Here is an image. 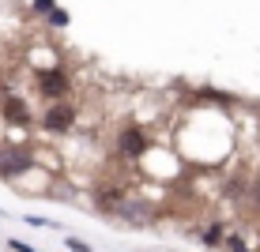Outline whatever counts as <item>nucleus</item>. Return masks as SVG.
<instances>
[{"label": "nucleus", "instance_id": "9d476101", "mask_svg": "<svg viewBox=\"0 0 260 252\" xmlns=\"http://www.w3.org/2000/svg\"><path fill=\"white\" fill-rule=\"evenodd\" d=\"M256 200H260V185H256Z\"/></svg>", "mask_w": 260, "mask_h": 252}, {"label": "nucleus", "instance_id": "6e6552de", "mask_svg": "<svg viewBox=\"0 0 260 252\" xmlns=\"http://www.w3.org/2000/svg\"><path fill=\"white\" fill-rule=\"evenodd\" d=\"M53 8H57V4H53V0H34V12H38V15H49Z\"/></svg>", "mask_w": 260, "mask_h": 252}, {"label": "nucleus", "instance_id": "f03ea898", "mask_svg": "<svg viewBox=\"0 0 260 252\" xmlns=\"http://www.w3.org/2000/svg\"><path fill=\"white\" fill-rule=\"evenodd\" d=\"M113 211L121 214L124 222H132V226H143V222H151V207L143 200H117V207Z\"/></svg>", "mask_w": 260, "mask_h": 252}, {"label": "nucleus", "instance_id": "423d86ee", "mask_svg": "<svg viewBox=\"0 0 260 252\" xmlns=\"http://www.w3.org/2000/svg\"><path fill=\"white\" fill-rule=\"evenodd\" d=\"M4 117L12 124H26L30 121V110H26V102H19V98H8L4 102Z\"/></svg>", "mask_w": 260, "mask_h": 252}, {"label": "nucleus", "instance_id": "f257e3e1", "mask_svg": "<svg viewBox=\"0 0 260 252\" xmlns=\"http://www.w3.org/2000/svg\"><path fill=\"white\" fill-rule=\"evenodd\" d=\"M30 166H34L30 147H23V143H4V147H0V177H4V181L26 173Z\"/></svg>", "mask_w": 260, "mask_h": 252}, {"label": "nucleus", "instance_id": "20e7f679", "mask_svg": "<svg viewBox=\"0 0 260 252\" xmlns=\"http://www.w3.org/2000/svg\"><path fill=\"white\" fill-rule=\"evenodd\" d=\"M38 91L46 98H60L68 91V76L64 71H38Z\"/></svg>", "mask_w": 260, "mask_h": 252}, {"label": "nucleus", "instance_id": "7ed1b4c3", "mask_svg": "<svg viewBox=\"0 0 260 252\" xmlns=\"http://www.w3.org/2000/svg\"><path fill=\"white\" fill-rule=\"evenodd\" d=\"M72 121H76V110H68V105H49L46 117H42V124H46L49 132H68Z\"/></svg>", "mask_w": 260, "mask_h": 252}, {"label": "nucleus", "instance_id": "39448f33", "mask_svg": "<svg viewBox=\"0 0 260 252\" xmlns=\"http://www.w3.org/2000/svg\"><path fill=\"white\" fill-rule=\"evenodd\" d=\"M121 151H124L128 158L143 155V151H147V136H143L140 128H124V136H121Z\"/></svg>", "mask_w": 260, "mask_h": 252}, {"label": "nucleus", "instance_id": "1a4fd4ad", "mask_svg": "<svg viewBox=\"0 0 260 252\" xmlns=\"http://www.w3.org/2000/svg\"><path fill=\"white\" fill-rule=\"evenodd\" d=\"M219 233H222L219 226H208V233H200V237H204V241H208V245H215V241H219Z\"/></svg>", "mask_w": 260, "mask_h": 252}, {"label": "nucleus", "instance_id": "0eeeda50", "mask_svg": "<svg viewBox=\"0 0 260 252\" xmlns=\"http://www.w3.org/2000/svg\"><path fill=\"white\" fill-rule=\"evenodd\" d=\"M49 23H53V26H68V12H60V8H53V12H49Z\"/></svg>", "mask_w": 260, "mask_h": 252}]
</instances>
